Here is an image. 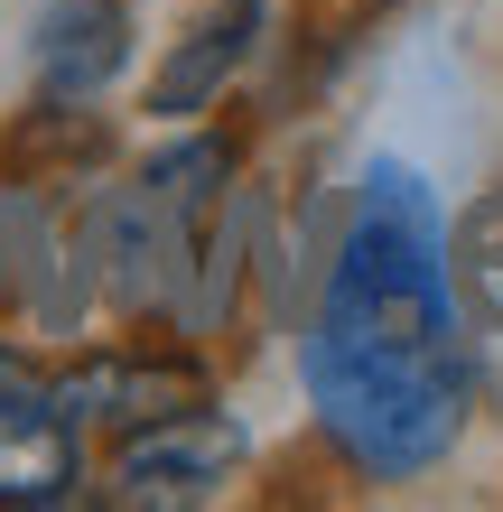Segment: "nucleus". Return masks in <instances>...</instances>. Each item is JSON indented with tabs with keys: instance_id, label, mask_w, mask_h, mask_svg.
Instances as JSON below:
<instances>
[{
	"instance_id": "3",
	"label": "nucleus",
	"mask_w": 503,
	"mask_h": 512,
	"mask_svg": "<svg viewBox=\"0 0 503 512\" xmlns=\"http://www.w3.org/2000/svg\"><path fill=\"white\" fill-rule=\"evenodd\" d=\"M243 466H252V429L205 391V401L168 410V419H140V429L103 438L94 503H122V512H196V503H215L224 485H243Z\"/></svg>"
},
{
	"instance_id": "11",
	"label": "nucleus",
	"mask_w": 503,
	"mask_h": 512,
	"mask_svg": "<svg viewBox=\"0 0 503 512\" xmlns=\"http://www.w3.org/2000/svg\"><path fill=\"white\" fill-rule=\"evenodd\" d=\"M38 382H47V354L38 345H10V326H0V401H28Z\"/></svg>"
},
{
	"instance_id": "5",
	"label": "nucleus",
	"mask_w": 503,
	"mask_h": 512,
	"mask_svg": "<svg viewBox=\"0 0 503 512\" xmlns=\"http://www.w3.org/2000/svg\"><path fill=\"white\" fill-rule=\"evenodd\" d=\"M131 56H140V10L131 0H47L28 19V94L112 103Z\"/></svg>"
},
{
	"instance_id": "6",
	"label": "nucleus",
	"mask_w": 503,
	"mask_h": 512,
	"mask_svg": "<svg viewBox=\"0 0 503 512\" xmlns=\"http://www.w3.org/2000/svg\"><path fill=\"white\" fill-rule=\"evenodd\" d=\"M243 168H252V131L224 122V112H205V122H159V140L131 159V177L150 187V205L177 233L215 224V205L243 187Z\"/></svg>"
},
{
	"instance_id": "8",
	"label": "nucleus",
	"mask_w": 503,
	"mask_h": 512,
	"mask_svg": "<svg viewBox=\"0 0 503 512\" xmlns=\"http://www.w3.org/2000/svg\"><path fill=\"white\" fill-rule=\"evenodd\" d=\"M103 168H122V131H112L103 103H66V94H28L10 122H0V177H28V187H94Z\"/></svg>"
},
{
	"instance_id": "2",
	"label": "nucleus",
	"mask_w": 503,
	"mask_h": 512,
	"mask_svg": "<svg viewBox=\"0 0 503 512\" xmlns=\"http://www.w3.org/2000/svg\"><path fill=\"white\" fill-rule=\"evenodd\" d=\"M47 410H66L84 438H122L140 419H168L215 391V354L168 336V326H122V336H84L66 354H47Z\"/></svg>"
},
{
	"instance_id": "9",
	"label": "nucleus",
	"mask_w": 503,
	"mask_h": 512,
	"mask_svg": "<svg viewBox=\"0 0 503 512\" xmlns=\"http://www.w3.org/2000/svg\"><path fill=\"white\" fill-rule=\"evenodd\" d=\"M392 10V0H299L289 10V28H271V47L289 56V75L299 84H327L354 47H364V28Z\"/></svg>"
},
{
	"instance_id": "7",
	"label": "nucleus",
	"mask_w": 503,
	"mask_h": 512,
	"mask_svg": "<svg viewBox=\"0 0 503 512\" xmlns=\"http://www.w3.org/2000/svg\"><path fill=\"white\" fill-rule=\"evenodd\" d=\"M84 494H94V438L47 410V391L0 401V512H75Z\"/></svg>"
},
{
	"instance_id": "10",
	"label": "nucleus",
	"mask_w": 503,
	"mask_h": 512,
	"mask_svg": "<svg viewBox=\"0 0 503 512\" xmlns=\"http://www.w3.org/2000/svg\"><path fill=\"white\" fill-rule=\"evenodd\" d=\"M448 270H457L466 317L503 326V187H494L485 205H466V215H457V233H448Z\"/></svg>"
},
{
	"instance_id": "1",
	"label": "nucleus",
	"mask_w": 503,
	"mask_h": 512,
	"mask_svg": "<svg viewBox=\"0 0 503 512\" xmlns=\"http://www.w3.org/2000/svg\"><path fill=\"white\" fill-rule=\"evenodd\" d=\"M299 391L327 447L373 485L429 475L485 401V354L466 336L438 196L392 149L354 168L327 261L308 280Z\"/></svg>"
},
{
	"instance_id": "4",
	"label": "nucleus",
	"mask_w": 503,
	"mask_h": 512,
	"mask_svg": "<svg viewBox=\"0 0 503 512\" xmlns=\"http://www.w3.org/2000/svg\"><path fill=\"white\" fill-rule=\"evenodd\" d=\"M271 28H280L271 0H205L159 47L150 84H140V112H150V122H205V112H224L243 94V75L271 56Z\"/></svg>"
}]
</instances>
